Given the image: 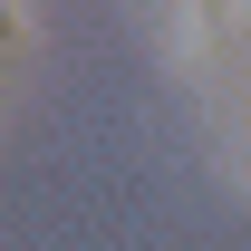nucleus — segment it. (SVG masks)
<instances>
[]
</instances>
